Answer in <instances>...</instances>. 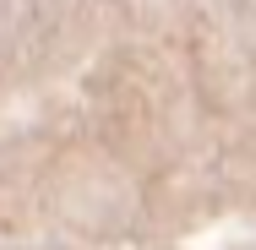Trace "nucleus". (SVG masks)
<instances>
[]
</instances>
